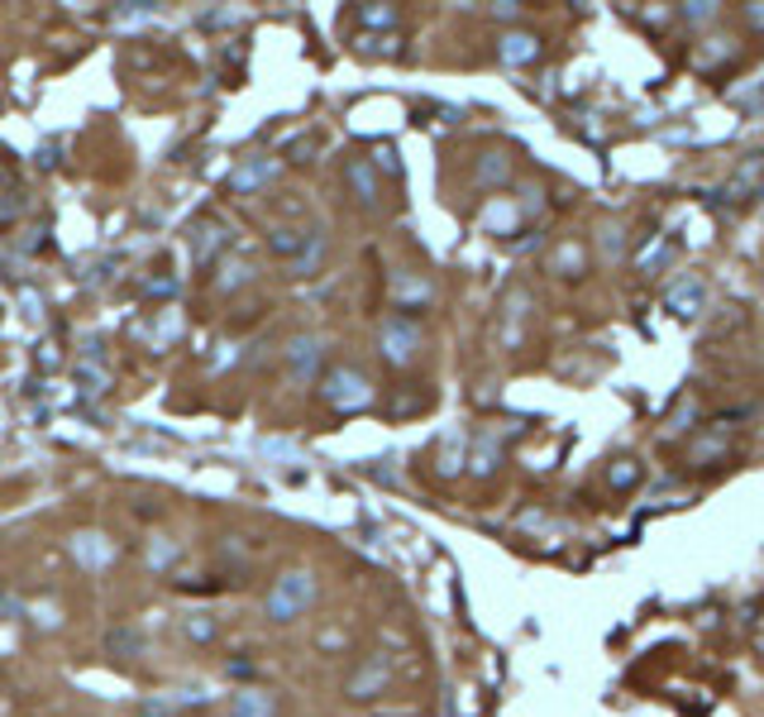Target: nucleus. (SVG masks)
Listing matches in <instances>:
<instances>
[{
    "mask_svg": "<svg viewBox=\"0 0 764 717\" xmlns=\"http://www.w3.org/2000/svg\"><path fill=\"white\" fill-rule=\"evenodd\" d=\"M235 717H278L268 694H258V688H239L235 694Z\"/></svg>",
    "mask_w": 764,
    "mask_h": 717,
    "instance_id": "5",
    "label": "nucleus"
},
{
    "mask_svg": "<svg viewBox=\"0 0 764 717\" xmlns=\"http://www.w3.org/2000/svg\"><path fill=\"white\" fill-rule=\"evenodd\" d=\"M311 598H315L311 574H282V579L272 584V593H268V617L272 622H292V617H301L311 608Z\"/></svg>",
    "mask_w": 764,
    "mask_h": 717,
    "instance_id": "1",
    "label": "nucleus"
},
{
    "mask_svg": "<svg viewBox=\"0 0 764 717\" xmlns=\"http://www.w3.org/2000/svg\"><path fill=\"white\" fill-rule=\"evenodd\" d=\"M272 172H278V168H272V163H263V158H258V163H244V168H235V172H229V186H235L239 196H249L254 186H263V182L272 178Z\"/></svg>",
    "mask_w": 764,
    "mask_h": 717,
    "instance_id": "4",
    "label": "nucleus"
},
{
    "mask_svg": "<svg viewBox=\"0 0 764 717\" xmlns=\"http://www.w3.org/2000/svg\"><path fill=\"white\" fill-rule=\"evenodd\" d=\"M182 627H186V641H196V645H211L215 641V617L211 612H192Z\"/></svg>",
    "mask_w": 764,
    "mask_h": 717,
    "instance_id": "7",
    "label": "nucleus"
},
{
    "mask_svg": "<svg viewBox=\"0 0 764 717\" xmlns=\"http://www.w3.org/2000/svg\"><path fill=\"white\" fill-rule=\"evenodd\" d=\"M177 555H182L177 541H163V536H158V541L149 545V565H153V569H172V565H177Z\"/></svg>",
    "mask_w": 764,
    "mask_h": 717,
    "instance_id": "9",
    "label": "nucleus"
},
{
    "mask_svg": "<svg viewBox=\"0 0 764 717\" xmlns=\"http://www.w3.org/2000/svg\"><path fill=\"white\" fill-rule=\"evenodd\" d=\"M72 555H77V565H86V569H106L115 559V545L100 536V531H77V536H72Z\"/></svg>",
    "mask_w": 764,
    "mask_h": 717,
    "instance_id": "2",
    "label": "nucleus"
},
{
    "mask_svg": "<svg viewBox=\"0 0 764 717\" xmlns=\"http://www.w3.org/2000/svg\"><path fill=\"white\" fill-rule=\"evenodd\" d=\"M106 651H110V655H139V651H143L139 627H115L110 636H106Z\"/></svg>",
    "mask_w": 764,
    "mask_h": 717,
    "instance_id": "6",
    "label": "nucleus"
},
{
    "mask_svg": "<svg viewBox=\"0 0 764 717\" xmlns=\"http://www.w3.org/2000/svg\"><path fill=\"white\" fill-rule=\"evenodd\" d=\"M325 397L335 402V407H364V402H368V387H364V378H358V373L340 368V373H330V378H325Z\"/></svg>",
    "mask_w": 764,
    "mask_h": 717,
    "instance_id": "3",
    "label": "nucleus"
},
{
    "mask_svg": "<svg viewBox=\"0 0 764 717\" xmlns=\"http://www.w3.org/2000/svg\"><path fill=\"white\" fill-rule=\"evenodd\" d=\"M220 244H225V229H220V225H206V229H196V258H201V264H211V258H215V249H220Z\"/></svg>",
    "mask_w": 764,
    "mask_h": 717,
    "instance_id": "8",
    "label": "nucleus"
}]
</instances>
